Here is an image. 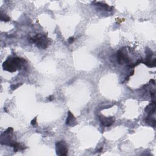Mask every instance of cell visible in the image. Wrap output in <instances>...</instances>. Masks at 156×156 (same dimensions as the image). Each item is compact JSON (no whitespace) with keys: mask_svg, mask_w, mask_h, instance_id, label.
Wrapping results in <instances>:
<instances>
[{"mask_svg":"<svg viewBox=\"0 0 156 156\" xmlns=\"http://www.w3.org/2000/svg\"><path fill=\"white\" fill-rule=\"evenodd\" d=\"M26 62V60L23 58L14 57L9 58L3 64V69L9 72L13 73L22 67V64Z\"/></svg>","mask_w":156,"mask_h":156,"instance_id":"cell-1","label":"cell"},{"mask_svg":"<svg viewBox=\"0 0 156 156\" xmlns=\"http://www.w3.org/2000/svg\"><path fill=\"white\" fill-rule=\"evenodd\" d=\"M30 40L36 43L39 48L46 49L48 46V39L44 35L37 34L34 37L31 38Z\"/></svg>","mask_w":156,"mask_h":156,"instance_id":"cell-2","label":"cell"},{"mask_svg":"<svg viewBox=\"0 0 156 156\" xmlns=\"http://www.w3.org/2000/svg\"><path fill=\"white\" fill-rule=\"evenodd\" d=\"M56 151L58 155H67L68 154L67 145L63 141H60L56 143Z\"/></svg>","mask_w":156,"mask_h":156,"instance_id":"cell-3","label":"cell"},{"mask_svg":"<svg viewBox=\"0 0 156 156\" xmlns=\"http://www.w3.org/2000/svg\"><path fill=\"white\" fill-rule=\"evenodd\" d=\"M118 60L120 64H124V63H128L129 62V57H128L127 54L124 53L122 50H119L117 53Z\"/></svg>","mask_w":156,"mask_h":156,"instance_id":"cell-4","label":"cell"},{"mask_svg":"<svg viewBox=\"0 0 156 156\" xmlns=\"http://www.w3.org/2000/svg\"><path fill=\"white\" fill-rule=\"evenodd\" d=\"M99 120L101 124L104 126L105 127H109L110 126H111L114 120L112 117H109V118H106V117H99Z\"/></svg>","mask_w":156,"mask_h":156,"instance_id":"cell-5","label":"cell"},{"mask_svg":"<svg viewBox=\"0 0 156 156\" xmlns=\"http://www.w3.org/2000/svg\"><path fill=\"white\" fill-rule=\"evenodd\" d=\"M76 122V118L74 117V115L72 114V113L68 111V117L66 120V124L68 126L73 125V123Z\"/></svg>","mask_w":156,"mask_h":156,"instance_id":"cell-6","label":"cell"},{"mask_svg":"<svg viewBox=\"0 0 156 156\" xmlns=\"http://www.w3.org/2000/svg\"><path fill=\"white\" fill-rule=\"evenodd\" d=\"M1 20H2V21H4V22H8L10 20V18L6 16H4V15H3L1 14Z\"/></svg>","mask_w":156,"mask_h":156,"instance_id":"cell-7","label":"cell"},{"mask_svg":"<svg viewBox=\"0 0 156 156\" xmlns=\"http://www.w3.org/2000/svg\"><path fill=\"white\" fill-rule=\"evenodd\" d=\"M36 120H37V117H35L32 121H31V124L32 125V126H35V125H36V123H37V122H36Z\"/></svg>","mask_w":156,"mask_h":156,"instance_id":"cell-8","label":"cell"},{"mask_svg":"<svg viewBox=\"0 0 156 156\" xmlns=\"http://www.w3.org/2000/svg\"><path fill=\"white\" fill-rule=\"evenodd\" d=\"M74 37H70V38H69V39H68V41L69 43H72L74 42Z\"/></svg>","mask_w":156,"mask_h":156,"instance_id":"cell-9","label":"cell"},{"mask_svg":"<svg viewBox=\"0 0 156 156\" xmlns=\"http://www.w3.org/2000/svg\"><path fill=\"white\" fill-rule=\"evenodd\" d=\"M53 96H50V97H49V98H48V99H49V101H52V100L53 99Z\"/></svg>","mask_w":156,"mask_h":156,"instance_id":"cell-10","label":"cell"}]
</instances>
